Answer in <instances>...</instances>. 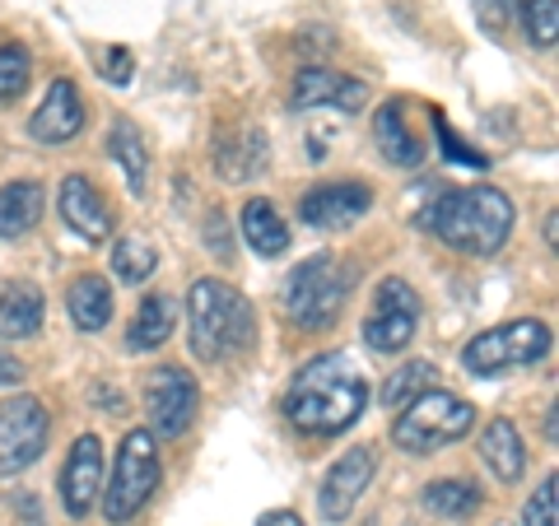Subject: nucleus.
<instances>
[{"label":"nucleus","instance_id":"obj_1","mask_svg":"<svg viewBox=\"0 0 559 526\" xmlns=\"http://www.w3.org/2000/svg\"><path fill=\"white\" fill-rule=\"evenodd\" d=\"M364 406H369V378L349 363V355H322L304 363L285 396L289 425L304 433H318V438L345 433L349 425H359Z\"/></svg>","mask_w":559,"mask_h":526},{"label":"nucleus","instance_id":"obj_36","mask_svg":"<svg viewBox=\"0 0 559 526\" xmlns=\"http://www.w3.org/2000/svg\"><path fill=\"white\" fill-rule=\"evenodd\" d=\"M257 526H304V522H299V513H266Z\"/></svg>","mask_w":559,"mask_h":526},{"label":"nucleus","instance_id":"obj_14","mask_svg":"<svg viewBox=\"0 0 559 526\" xmlns=\"http://www.w3.org/2000/svg\"><path fill=\"white\" fill-rule=\"evenodd\" d=\"M57 210L66 219V229H75L84 242H103L112 238V205L98 196V187L80 172H70L61 182V196H57Z\"/></svg>","mask_w":559,"mask_h":526},{"label":"nucleus","instance_id":"obj_11","mask_svg":"<svg viewBox=\"0 0 559 526\" xmlns=\"http://www.w3.org/2000/svg\"><path fill=\"white\" fill-rule=\"evenodd\" d=\"M373 470H378L373 447H355V452H345V457H341V462L322 476V489H318V513H322V522L341 526L349 513H355V503L364 499V489H369Z\"/></svg>","mask_w":559,"mask_h":526},{"label":"nucleus","instance_id":"obj_13","mask_svg":"<svg viewBox=\"0 0 559 526\" xmlns=\"http://www.w3.org/2000/svg\"><path fill=\"white\" fill-rule=\"evenodd\" d=\"M369 205H373V191L364 182H326V187H312L299 201V215L308 229H349L355 219L369 215Z\"/></svg>","mask_w":559,"mask_h":526},{"label":"nucleus","instance_id":"obj_5","mask_svg":"<svg viewBox=\"0 0 559 526\" xmlns=\"http://www.w3.org/2000/svg\"><path fill=\"white\" fill-rule=\"evenodd\" d=\"M471 429H476V410H471V401L452 396L443 387H429V392H419L411 406L396 415L392 443L401 452H411V457H425V452L462 443Z\"/></svg>","mask_w":559,"mask_h":526},{"label":"nucleus","instance_id":"obj_38","mask_svg":"<svg viewBox=\"0 0 559 526\" xmlns=\"http://www.w3.org/2000/svg\"><path fill=\"white\" fill-rule=\"evenodd\" d=\"M33 526H38V522H33Z\"/></svg>","mask_w":559,"mask_h":526},{"label":"nucleus","instance_id":"obj_3","mask_svg":"<svg viewBox=\"0 0 559 526\" xmlns=\"http://www.w3.org/2000/svg\"><path fill=\"white\" fill-rule=\"evenodd\" d=\"M187 331L191 355L205 363H224L252 345V303L229 279H197L187 294Z\"/></svg>","mask_w":559,"mask_h":526},{"label":"nucleus","instance_id":"obj_6","mask_svg":"<svg viewBox=\"0 0 559 526\" xmlns=\"http://www.w3.org/2000/svg\"><path fill=\"white\" fill-rule=\"evenodd\" d=\"M154 489H159V443L150 429H131L117 447L112 485L103 489V517L112 526H127L154 499Z\"/></svg>","mask_w":559,"mask_h":526},{"label":"nucleus","instance_id":"obj_25","mask_svg":"<svg viewBox=\"0 0 559 526\" xmlns=\"http://www.w3.org/2000/svg\"><path fill=\"white\" fill-rule=\"evenodd\" d=\"M108 154L121 164V172H127V182L135 196H145L150 187V159H145V135H140L127 117L112 121V135H108Z\"/></svg>","mask_w":559,"mask_h":526},{"label":"nucleus","instance_id":"obj_22","mask_svg":"<svg viewBox=\"0 0 559 526\" xmlns=\"http://www.w3.org/2000/svg\"><path fill=\"white\" fill-rule=\"evenodd\" d=\"M373 140H378L382 159L396 164V168H419V164H425V150H419V140L406 131V117H401L396 103H382V108H378Z\"/></svg>","mask_w":559,"mask_h":526},{"label":"nucleus","instance_id":"obj_7","mask_svg":"<svg viewBox=\"0 0 559 526\" xmlns=\"http://www.w3.org/2000/svg\"><path fill=\"white\" fill-rule=\"evenodd\" d=\"M550 355V326L536 318H518L509 326H495L462 349V368L471 378H499L509 368H532Z\"/></svg>","mask_w":559,"mask_h":526},{"label":"nucleus","instance_id":"obj_16","mask_svg":"<svg viewBox=\"0 0 559 526\" xmlns=\"http://www.w3.org/2000/svg\"><path fill=\"white\" fill-rule=\"evenodd\" d=\"M28 131H33V140H43V145H66V140H75L84 131V103L75 94V84L51 80L38 112L28 117Z\"/></svg>","mask_w":559,"mask_h":526},{"label":"nucleus","instance_id":"obj_20","mask_svg":"<svg viewBox=\"0 0 559 526\" xmlns=\"http://www.w3.org/2000/svg\"><path fill=\"white\" fill-rule=\"evenodd\" d=\"M173 326H178V303H173L168 294H150L145 303L135 308V318L127 326V349L131 355H145V349H159Z\"/></svg>","mask_w":559,"mask_h":526},{"label":"nucleus","instance_id":"obj_32","mask_svg":"<svg viewBox=\"0 0 559 526\" xmlns=\"http://www.w3.org/2000/svg\"><path fill=\"white\" fill-rule=\"evenodd\" d=\"M513 14H518V0H476V20H480L485 33H495V38L509 33Z\"/></svg>","mask_w":559,"mask_h":526},{"label":"nucleus","instance_id":"obj_35","mask_svg":"<svg viewBox=\"0 0 559 526\" xmlns=\"http://www.w3.org/2000/svg\"><path fill=\"white\" fill-rule=\"evenodd\" d=\"M24 378V363L10 355V349H0V387H14V382Z\"/></svg>","mask_w":559,"mask_h":526},{"label":"nucleus","instance_id":"obj_17","mask_svg":"<svg viewBox=\"0 0 559 526\" xmlns=\"http://www.w3.org/2000/svg\"><path fill=\"white\" fill-rule=\"evenodd\" d=\"M271 159V140L261 127H252V121H242V127H234L229 135L219 140L215 150V168L224 182H252L261 178V168H266Z\"/></svg>","mask_w":559,"mask_h":526},{"label":"nucleus","instance_id":"obj_28","mask_svg":"<svg viewBox=\"0 0 559 526\" xmlns=\"http://www.w3.org/2000/svg\"><path fill=\"white\" fill-rule=\"evenodd\" d=\"M112 271L121 285H145V279L159 271V252L150 248L145 238H117V248H112Z\"/></svg>","mask_w":559,"mask_h":526},{"label":"nucleus","instance_id":"obj_33","mask_svg":"<svg viewBox=\"0 0 559 526\" xmlns=\"http://www.w3.org/2000/svg\"><path fill=\"white\" fill-rule=\"evenodd\" d=\"M433 131H439V145H443V154H448L452 164H471V168H485V164H489L485 154H476L471 145H462V140L452 135V127H448V121H443L439 112H433Z\"/></svg>","mask_w":559,"mask_h":526},{"label":"nucleus","instance_id":"obj_29","mask_svg":"<svg viewBox=\"0 0 559 526\" xmlns=\"http://www.w3.org/2000/svg\"><path fill=\"white\" fill-rule=\"evenodd\" d=\"M522 24H527V38L536 47H555L559 38V5L555 0H522Z\"/></svg>","mask_w":559,"mask_h":526},{"label":"nucleus","instance_id":"obj_12","mask_svg":"<svg viewBox=\"0 0 559 526\" xmlns=\"http://www.w3.org/2000/svg\"><path fill=\"white\" fill-rule=\"evenodd\" d=\"M98 494H103V443L98 433H80L61 466V503L70 517H90Z\"/></svg>","mask_w":559,"mask_h":526},{"label":"nucleus","instance_id":"obj_9","mask_svg":"<svg viewBox=\"0 0 559 526\" xmlns=\"http://www.w3.org/2000/svg\"><path fill=\"white\" fill-rule=\"evenodd\" d=\"M47 406L38 396H10L0 401V476H14L43 457L47 447Z\"/></svg>","mask_w":559,"mask_h":526},{"label":"nucleus","instance_id":"obj_23","mask_svg":"<svg viewBox=\"0 0 559 526\" xmlns=\"http://www.w3.org/2000/svg\"><path fill=\"white\" fill-rule=\"evenodd\" d=\"M66 308H70V322L94 336V331H103L112 318V285L103 275H80L66 294Z\"/></svg>","mask_w":559,"mask_h":526},{"label":"nucleus","instance_id":"obj_37","mask_svg":"<svg viewBox=\"0 0 559 526\" xmlns=\"http://www.w3.org/2000/svg\"><path fill=\"white\" fill-rule=\"evenodd\" d=\"M555 433H559V425H555V406L546 410V438H550V443H555Z\"/></svg>","mask_w":559,"mask_h":526},{"label":"nucleus","instance_id":"obj_34","mask_svg":"<svg viewBox=\"0 0 559 526\" xmlns=\"http://www.w3.org/2000/svg\"><path fill=\"white\" fill-rule=\"evenodd\" d=\"M103 75H108V84H131L135 57H131L127 47H108V57H103Z\"/></svg>","mask_w":559,"mask_h":526},{"label":"nucleus","instance_id":"obj_31","mask_svg":"<svg viewBox=\"0 0 559 526\" xmlns=\"http://www.w3.org/2000/svg\"><path fill=\"white\" fill-rule=\"evenodd\" d=\"M522 526H559V480L546 476V485L536 489L522 507Z\"/></svg>","mask_w":559,"mask_h":526},{"label":"nucleus","instance_id":"obj_19","mask_svg":"<svg viewBox=\"0 0 559 526\" xmlns=\"http://www.w3.org/2000/svg\"><path fill=\"white\" fill-rule=\"evenodd\" d=\"M480 462L495 470L503 485H518L522 470H527V447H522V433L513 419H489L485 433H480Z\"/></svg>","mask_w":559,"mask_h":526},{"label":"nucleus","instance_id":"obj_18","mask_svg":"<svg viewBox=\"0 0 559 526\" xmlns=\"http://www.w3.org/2000/svg\"><path fill=\"white\" fill-rule=\"evenodd\" d=\"M43 331V289L33 279L0 285V340H28Z\"/></svg>","mask_w":559,"mask_h":526},{"label":"nucleus","instance_id":"obj_21","mask_svg":"<svg viewBox=\"0 0 559 526\" xmlns=\"http://www.w3.org/2000/svg\"><path fill=\"white\" fill-rule=\"evenodd\" d=\"M238 234L248 238V248L257 256H280L289 248V229H285V219H280V210L271 201H261L252 196L248 205H242V215H238Z\"/></svg>","mask_w":559,"mask_h":526},{"label":"nucleus","instance_id":"obj_4","mask_svg":"<svg viewBox=\"0 0 559 526\" xmlns=\"http://www.w3.org/2000/svg\"><path fill=\"white\" fill-rule=\"evenodd\" d=\"M345 298H349V271L331 252L299 261L280 285V308L299 331H331V322L345 312Z\"/></svg>","mask_w":559,"mask_h":526},{"label":"nucleus","instance_id":"obj_15","mask_svg":"<svg viewBox=\"0 0 559 526\" xmlns=\"http://www.w3.org/2000/svg\"><path fill=\"white\" fill-rule=\"evenodd\" d=\"M364 98H369V89H364L359 80L341 75V70H322V65H308L299 70V80H294V94L289 103L294 108H341V112H355L364 108Z\"/></svg>","mask_w":559,"mask_h":526},{"label":"nucleus","instance_id":"obj_30","mask_svg":"<svg viewBox=\"0 0 559 526\" xmlns=\"http://www.w3.org/2000/svg\"><path fill=\"white\" fill-rule=\"evenodd\" d=\"M28 70H33V61L20 43L0 47V98H20L28 89Z\"/></svg>","mask_w":559,"mask_h":526},{"label":"nucleus","instance_id":"obj_26","mask_svg":"<svg viewBox=\"0 0 559 526\" xmlns=\"http://www.w3.org/2000/svg\"><path fill=\"white\" fill-rule=\"evenodd\" d=\"M433 378H439V373H433V363H429V359H411V363H401L388 382H382L378 401H382V406H388L392 415H401L419 392H429V382H433Z\"/></svg>","mask_w":559,"mask_h":526},{"label":"nucleus","instance_id":"obj_24","mask_svg":"<svg viewBox=\"0 0 559 526\" xmlns=\"http://www.w3.org/2000/svg\"><path fill=\"white\" fill-rule=\"evenodd\" d=\"M43 219V187L38 182H5L0 187V238H24Z\"/></svg>","mask_w":559,"mask_h":526},{"label":"nucleus","instance_id":"obj_2","mask_svg":"<svg viewBox=\"0 0 559 526\" xmlns=\"http://www.w3.org/2000/svg\"><path fill=\"white\" fill-rule=\"evenodd\" d=\"M513 219L518 210L499 187L439 191L419 215V224L433 238H443L452 252H471V256H495L513 238Z\"/></svg>","mask_w":559,"mask_h":526},{"label":"nucleus","instance_id":"obj_10","mask_svg":"<svg viewBox=\"0 0 559 526\" xmlns=\"http://www.w3.org/2000/svg\"><path fill=\"white\" fill-rule=\"evenodd\" d=\"M201 410V387L187 368H154L145 382V415L159 438H178Z\"/></svg>","mask_w":559,"mask_h":526},{"label":"nucleus","instance_id":"obj_27","mask_svg":"<svg viewBox=\"0 0 559 526\" xmlns=\"http://www.w3.org/2000/svg\"><path fill=\"white\" fill-rule=\"evenodd\" d=\"M419 503L439 517H471L480 507V489L471 480H433V485H425Z\"/></svg>","mask_w":559,"mask_h":526},{"label":"nucleus","instance_id":"obj_8","mask_svg":"<svg viewBox=\"0 0 559 526\" xmlns=\"http://www.w3.org/2000/svg\"><path fill=\"white\" fill-rule=\"evenodd\" d=\"M415 331H419V294L396 275L382 279L369 318H364V345L373 355H396V349H406L415 340Z\"/></svg>","mask_w":559,"mask_h":526}]
</instances>
